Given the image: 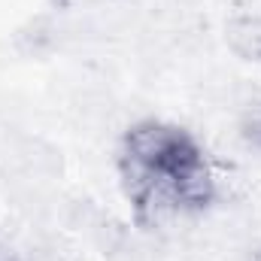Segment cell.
Wrapping results in <instances>:
<instances>
[{
  "label": "cell",
  "mask_w": 261,
  "mask_h": 261,
  "mask_svg": "<svg viewBox=\"0 0 261 261\" xmlns=\"http://www.w3.org/2000/svg\"><path fill=\"white\" fill-rule=\"evenodd\" d=\"M122 161L140 210L152 219L200 210L213 197V179L197 143L173 125H134L125 137Z\"/></svg>",
  "instance_id": "6da1fadb"
},
{
  "label": "cell",
  "mask_w": 261,
  "mask_h": 261,
  "mask_svg": "<svg viewBox=\"0 0 261 261\" xmlns=\"http://www.w3.org/2000/svg\"><path fill=\"white\" fill-rule=\"evenodd\" d=\"M228 43L237 55L261 61V15L258 12H243L228 21Z\"/></svg>",
  "instance_id": "7a4b0ae2"
},
{
  "label": "cell",
  "mask_w": 261,
  "mask_h": 261,
  "mask_svg": "<svg viewBox=\"0 0 261 261\" xmlns=\"http://www.w3.org/2000/svg\"><path fill=\"white\" fill-rule=\"evenodd\" d=\"M243 134H246V140H249L252 146L261 149V110H255V113L243 122Z\"/></svg>",
  "instance_id": "3957f363"
}]
</instances>
